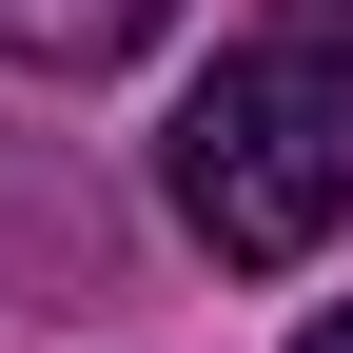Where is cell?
<instances>
[{
	"mask_svg": "<svg viewBox=\"0 0 353 353\" xmlns=\"http://www.w3.org/2000/svg\"><path fill=\"white\" fill-rule=\"evenodd\" d=\"M157 176H176V236H196L216 275H294L353 216V0H275V20L176 99Z\"/></svg>",
	"mask_w": 353,
	"mask_h": 353,
	"instance_id": "cell-1",
	"label": "cell"
},
{
	"mask_svg": "<svg viewBox=\"0 0 353 353\" xmlns=\"http://www.w3.org/2000/svg\"><path fill=\"white\" fill-rule=\"evenodd\" d=\"M157 20H176V0H0V59H39V79H99V59H138Z\"/></svg>",
	"mask_w": 353,
	"mask_h": 353,
	"instance_id": "cell-2",
	"label": "cell"
},
{
	"mask_svg": "<svg viewBox=\"0 0 353 353\" xmlns=\"http://www.w3.org/2000/svg\"><path fill=\"white\" fill-rule=\"evenodd\" d=\"M294 353H353V314H314V334H294Z\"/></svg>",
	"mask_w": 353,
	"mask_h": 353,
	"instance_id": "cell-3",
	"label": "cell"
}]
</instances>
